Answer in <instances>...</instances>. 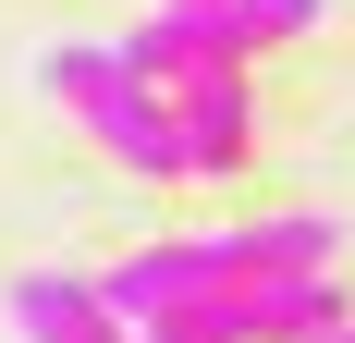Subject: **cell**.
Wrapping results in <instances>:
<instances>
[{
  "label": "cell",
  "mask_w": 355,
  "mask_h": 343,
  "mask_svg": "<svg viewBox=\"0 0 355 343\" xmlns=\"http://www.w3.org/2000/svg\"><path fill=\"white\" fill-rule=\"evenodd\" d=\"M343 258V233L331 221H245V233H184V245H147V258H123V270L98 282V307L123 319V331H147V319L172 307H209V294H245V282H306Z\"/></svg>",
  "instance_id": "cell-1"
},
{
  "label": "cell",
  "mask_w": 355,
  "mask_h": 343,
  "mask_svg": "<svg viewBox=\"0 0 355 343\" xmlns=\"http://www.w3.org/2000/svg\"><path fill=\"white\" fill-rule=\"evenodd\" d=\"M37 86H49V99H62L123 172H184L172 99H159V86H135V74H123V49H49V62H37Z\"/></svg>",
  "instance_id": "cell-2"
},
{
  "label": "cell",
  "mask_w": 355,
  "mask_h": 343,
  "mask_svg": "<svg viewBox=\"0 0 355 343\" xmlns=\"http://www.w3.org/2000/svg\"><path fill=\"white\" fill-rule=\"evenodd\" d=\"M319 331H343L331 270H306V282H245V294H209V307H172V319H147L135 343H319Z\"/></svg>",
  "instance_id": "cell-3"
},
{
  "label": "cell",
  "mask_w": 355,
  "mask_h": 343,
  "mask_svg": "<svg viewBox=\"0 0 355 343\" xmlns=\"http://www.w3.org/2000/svg\"><path fill=\"white\" fill-rule=\"evenodd\" d=\"M159 99H172L184 172H233L245 160V74H184V86H159Z\"/></svg>",
  "instance_id": "cell-4"
},
{
  "label": "cell",
  "mask_w": 355,
  "mask_h": 343,
  "mask_svg": "<svg viewBox=\"0 0 355 343\" xmlns=\"http://www.w3.org/2000/svg\"><path fill=\"white\" fill-rule=\"evenodd\" d=\"M12 331H25V343H135L123 319L98 307V282H62V270H25V282H12Z\"/></svg>",
  "instance_id": "cell-5"
},
{
  "label": "cell",
  "mask_w": 355,
  "mask_h": 343,
  "mask_svg": "<svg viewBox=\"0 0 355 343\" xmlns=\"http://www.w3.org/2000/svg\"><path fill=\"white\" fill-rule=\"evenodd\" d=\"M319 343H355V319H343V331H319Z\"/></svg>",
  "instance_id": "cell-6"
},
{
  "label": "cell",
  "mask_w": 355,
  "mask_h": 343,
  "mask_svg": "<svg viewBox=\"0 0 355 343\" xmlns=\"http://www.w3.org/2000/svg\"><path fill=\"white\" fill-rule=\"evenodd\" d=\"M172 12H209V0H172Z\"/></svg>",
  "instance_id": "cell-7"
}]
</instances>
